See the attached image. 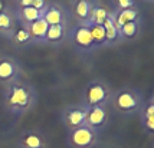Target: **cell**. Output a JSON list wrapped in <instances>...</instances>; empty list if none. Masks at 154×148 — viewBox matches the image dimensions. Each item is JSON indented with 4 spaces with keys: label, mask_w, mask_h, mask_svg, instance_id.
Masks as SVG:
<instances>
[{
    "label": "cell",
    "mask_w": 154,
    "mask_h": 148,
    "mask_svg": "<svg viewBox=\"0 0 154 148\" xmlns=\"http://www.w3.org/2000/svg\"><path fill=\"white\" fill-rule=\"evenodd\" d=\"M105 96H107V92H105L104 86L100 85V83H95L88 89V104L92 105V107L101 104L105 99Z\"/></svg>",
    "instance_id": "obj_4"
},
{
    "label": "cell",
    "mask_w": 154,
    "mask_h": 148,
    "mask_svg": "<svg viewBox=\"0 0 154 148\" xmlns=\"http://www.w3.org/2000/svg\"><path fill=\"white\" fill-rule=\"evenodd\" d=\"M85 121H87V124L89 127H94V128L101 127V125L105 122V111L101 107L95 105V107L91 108L89 112H87Z\"/></svg>",
    "instance_id": "obj_2"
},
{
    "label": "cell",
    "mask_w": 154,
    "mask_h": 148,
    "mask_svg": "<svg viewBox=\"0 0 154 148\" xmlns=\"http://www.w3.org/2000/svg\"><path fill=\"white\" fill-rule=\"evenodd\" d=\"M68 122H69V125L71 127H82L84 125V122H85V118H87V112H84V111H81V109H72V111H69L68 112Z\"/></svg>",
    "instance_id": "obj_8"
},
{
    "label": "cell",
    "mask_w": 154,
    "mask_h": 148,
    "mask_svg": "<svg viewBox=\"0 0 154 148\" xmlns=\"http://www.w3.org/2000/svg\"><path fill=\"white\" fill-rule=\"evenodd\" d=\"M107 17H108V13L104 7H97L94 12H92V19H94L95 25H102Z\"/></svg>",
    "instance_id": "obj_17"
},
{
    "label": "cell",
    "mask_w": 154,
    "mask_h": 148,
    "mask_svg": "<svg viewBox=\"0 0 154 148\" xmlns=\"http://www.w3.org/2000/svg\"><path fill=\"white\" fill-rule=\"evenodd\" d=\"M121 32L124 36H127V38H133L135 33H137V25H135V22H128L125 23L124 26L121 27Z\"/></svg>",
    "instance_id": "obj_18"
},
{
    "label": "cell",
    "mask_w": 154,
    "mask_h": 148,
    "mask_svg": "<svg viewBox=\"0 0 154 148\" xmlns=\"http://www.w3.org/2000/svg\"><path fill=\"white\" fill-rule=\"evenodd\" d=\"M16 39H17L19 42H22V43H23V42H26L27 39H29V32L25 30V29H20L19 32L16 33Z\"/></svg>",
    "instance_id": "obj_22"
},
{
    "label": "cell",
    "mask_w": 154,
    "mask_h": 148,
    "mask_svg": "<svg viewBox=\"0 0 154 148\" xmlns=\"http://www.w3.org/2000/svg\"><path fill=\"white\" fill-rule=\"evenodd\" d=\"M117 105H118V108L124 109V111H130V109H134L137 107V99H135V96L133 94L122 92L117 98Z\"/></svg>",
    "instance_id": "obj_5"
},
{
    "label": "cell",
    "mask_w": 154,
    "mask_h": 148,
    "mask_svg": "<svg viewBox=\"0 0 154 148\" xmlns=\"http://www.w3.org/2000/svg\"><path fill=\"white\" fill-rule=\"evenodd\" d=\"M133 0H118V5H120V7H122V9H131V6H133Z\"/></svg>",
    "instance_id": "obj_23"
},
{
    "label": "cell",
    "mask_w": 154,
    "mask_h": 148,
    "mask_svg": "<svg viewBox=\"0 0 154 148\" xmlns=\"http://www.w3.org/2000/svg\"><path fill=\"white\" fill-rule=\"evenodd\" d=\"M14 74V68L9 61L0 62V79H9Z\"/></svg>",
    "instance_id": "obj_15"
},
{
    "label": "cell",
    "mask_w": 154,
    "mask_h": 148,
    "mask_svg": "<svg viewBox=\"0 0 154 148\" xmlns=\"http://www.w3.org/2000/svg\"><path fill=\"white\" fill-rule=\"evenodd\" d=\"M2 9H3V2L0 0V12H2Z\"/></svg>",
    "instance_id": "obj_26"
},
{
    "label": "cell",
    "mask_w": 154,
    "mask_h": 148,
    "mask_svg": "<svg viewBox=\"0 0 154 148\" xmlns=\"http://www.w3.org/2000/svg\"><path fill=\"white\" fill-rule=\"evenodd\" d=\"M23 145L26 148H42L43 147V141L39 135L36 134H27L23 138Z\"/></svg>",
    "instance_id": "obj_12"
},
{
    "label": "cell",
    "mask_w": 154,
    "mask_h": 148,
    "mask_svg": "<svg viewBox=\"0 0 154 148\" xmlns=\"http://www.w3.org/2000/svg\"><path fill=\"white\" fill-rule=\"evenodd\" d=\"M102 26L105 29V39H108V41H115V38L118 36V30H117V27H115V25H114V20L107 17V19L104 20V23H102Z\"/></svg>",
    "instance_id": "obj_10"
},
{
    "label": "cell",
    "mask_w": 154,
    "mask_h": 148,
    "mask_svg": "<svg viewBox=\"0 0 154 148\" xmlns=\"http://www.w3.org/2000/svg\"><path fill=\"white\" fill-rule=\"evenodd\" d=\"M10 27V17L5 13H0V29H9Z\"/></svg>",
    "instance_id": "obj_21"
},
{
    "label": "cell",
    "mask_w": 154,
    "mask_h": 148,
    "mask_svg": "<svg viewBox=\"0 0 154 148\" xmlns=\"http://www.w3.org/2000/svg\"><path fill=\"white\" fill-rule=\"evenodd\" d=\"M89 32L92 36V41L97 42V43H101V42L105 41V29L102 25H94L89 29Z\"/></svg>",
    "instance_id": "obj_14"
},
{
    "label": "cell",
    "mask_w": 154,
    "mask_h": 148,
    "mask_svg": "<svg viewBox=\"0 0 154 148\" xmlns=\"http://www.w3.org/2000/svg\"><path fill=\"white\" fill-rule=\"evenodd\" d=\"M95 140V134L94 131L91 129L89 127H78L75 128L71 134V141L76 148H87L89 147Z\"/></svg>",
    "instance_id": "obj_1"
},
{
    "label": "cell",
    "mask_w": 154,
    "mask_h": 148,
    "mask_svg": "<svg viewBox=\"0 0 154 148\" xmlns=\"http://www.w3.org/2000/svg\"><path fill=\"white\" fill-rule=\"evenodd\" d=\"M62 35H63V27H62V25H51V26L48 27L46 30V36L49 41H59L60 38H62Z\"/></svg>",
    "instance_id": "obj_13"
},
{
    "label": "cell",
    "mask_w": 154,
    "mask_h": 148,
    "mask_svg": "<svg viewBox=\"0 0 154 148\" xmlns=\"http://www.w3.org/2000/svg\"><path fill=\"white\" fill-rule=\"evenodd\" d=\"M45 22H46L48 25L51 26V25H60V22H62V13H60L58 9H49L46 13H45Z\"/></svg>",
    "instance_id": "obj_11"
},
{
    "label": "cell",
    "mask_w": 154,
    "mask_h": 148,
    "mask_svg": "<svg viewBox=\"0 0 154 148\" xmlns=\"http://www.w3.org/2000/svg\"><path fill=\"white\" fill-rule=\"evenodd\" d=\"M75 42L79 45V46H84V47H89L94 41H92V36H91V32L88 27H79L75 33Z\"/></svg>",
    "instance_id": "obj_6"
},
{
    "label": "cell",
    "mask_w": 154,
    "mask_h": 148,
    "mask_svg": "<svg viewBox=\"0 0 154 148\" xmlns=\"http://www.w3.org/2000/svg\"><path fill=\"white\" fill-rule=\"evenodd\" d=\"M48 27H49V25L45 22L43 17H40V19H38L36 22H33V23L30 25V32H32V35L36 36V38H42V36L46 35Z\"/></svg>",
    "instance_id": "obj_9"
},
{
    "label": "cell",
    "mask_w": 154,
    "mask_h": 148,
    "mask_svg": "<svg viewBox=\"0 0 154 148\" xmlns=\"http://www.w3.org/2000/svg\"><path fill=\"white\" fill-rule=\"evenodd\" d=\"M147 127L148 129H154V107L150 105L147 109Z\"/></svg>",
    "instance_id": "obj_20"
},
{
    "label": "cell",
    "mask_w": 154,
    "mask_h": 148,
    "mask_svg": "<svg viewBox=\"0 0 154 148\" xmlns=\"http://www.w3.org/2000/svg\"><path fill=\"white\" fill-rule=\"evenodd\" d=\"M76 14L79 17H82V19L88 17V14H89V6H88L87 0H79V3L76 6Z\"/></svg>",
    "instance_id": "obj_19"
},
{
    "label": "cell",
    "mask_w": 154,
    "mask_h": 148,
    "mask_svg": "<svg viewBox=\"0 0 154 148\" xmlns=\"http://www.w3.org/2000/svg\"><path fill=\"white\" fill-rule=\"evenodd\" d=\"M135 17H137V12L135 10H133V9H124L114 22L117 30H120L121 27L124 26L125 23H128V22H134Z\"/></svg>",
    "instance_id": "obj_7"
},
{
    "label": "cell",
    "mask_w": 154,
    "mask_h": 148,
    "mask_svg": "<svg viewBox=\"0 0 154 148\" xmlns=\"http://www.w3.org/2000/svg\"><path fill=\"white\" fill-rule=\"evenodd\" d=\"M43 6H45V0H33V5H32V7H35V9L40 10Z\"/></svg>",
    "instance_id": "obj_24"
},
{
    "label": "cell",
    "mask_w": 154,
    "mask_h": 148,
    "mask_svg": "<svg viewBox=\"0 0 154 148\" xmlns=\"http://www.w3.org/2000/svg\"><path fill=\"white\" fill-rule=\"evenodd\" d=\"M9 102L13 107H26L27 102H29V92L22 86H14L12 89Z\"/></svg>",
    "instance_id": "obj_3"
},
{
    "label": "cell",
    "mask_w": 154,
    "mask_h": 148,
    "mask_svg": "<svg viewBox=\"0 0 154 148\" xmlns=\"http://www.w3.org/2000/svg\"><path fill=\"white\" fill-rule=\"evenodd\" d=\"M20 3H22V6L23 7H30L32 5H33V0H22Z\"/></svg>",
    "instance_id": "obj_25"
},
{
    "label": "cell",
    "mask_w": 154,
    "mask_h": 148,
    "mask_svg": "<svg viewBox=\"0 0 154 148\" xmlns=\"http://www.w3.org/2000/svg\"><path fill=\"white\" fill-rule=\"evenodd\" d=\"M22 14H23V17H25V20L27 22H36L38 19H40V10L38 9H35V7H23V10H22Z\"/></svg>",
    "instance_id": "obj_16"
}]
</instances>
